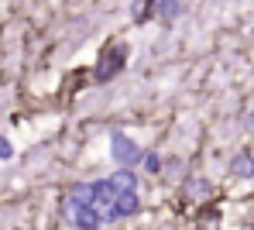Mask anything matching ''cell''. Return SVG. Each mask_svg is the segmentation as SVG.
<instances>
[{
    "mask_svg": "<svg viewBox=\"0 0 254 230\" xmlns=\"http://www.w3.org/2000/svg\"><path fill=\"white\" fill-rule=\"evenodd\" d=\"M134 185H137L134 169H121L114 179H100V182L89 185L93 203H96L103 224H110V220H127V217H134V213L141 210V199H137V189H134Z\"/></svg>",
    "mask_w": 254,
    "mask_h": 230,
    "instance_id": "6da1fadb",
    "label": "cell"
},
{
    "mask_svg": "<svg viewBox=\"0 0 254 230\" xmlns=\"http://www.w3.org/2000/svg\"><path fill=\"white\" fill-rule=\"evenodd\" d=\"M62 210H65V217L79 230H100V224H103V217H100V210L93 203L89 185H72V192H69V199H65Z\"/></svg>",
    "mask_w": 254,
    "mask_h": 230,
    "instance_id": "7a4b0ae2",
    "label": "cell"
},
{
    "mask_svg": "<svg viewBox=\"0 0 254 230\" xmlns=\"http://www.w3.org/2000/svg\"><path fill=\"white\" fill-rule=\"evenodd\" d=\"M110 155H114V162H117L121 169H134V165L144 162V151L127 138L124 131H114V134H110Z\"/></svg>",
    "mask_w": 254,
    "mask_h": 230,
    "instance_id": "3957f363",
    "label": "cell"
},
{
    "mask_svg": "<svg viewBox=\"0 0 254 230\" xmlns=\"http://www.w3.org/2000/svg\"><path fill=\"white\" fill-rule=\"evenodd\" d=\"M124 62H127V48H124V45L103 48V55H100L96 69H93V79H96V83H107L110 76H117V72L124 69Z\"/></svg>",
    "mask_w": 254,
    "mask_h": 230,
    "instance_id": "277c9868",
    "label": "cell"
},
{
    "mask_svg": "<svg viewBox=\"0 0 254 230\" xmlns=\"http://www.w3.org/2000/svg\"><path fill=\"white\" fill-rule=\"evenodd\" d=\"M230 172H234L237 179H254V155L251 151H241V155L230 162Z\"/></svg>",
    "mask_w": 254,
    "mask_h": 230,
    "instance_id": "5b68a950",
    "label": "cell"
},
{
    "mask_svg": "<svg viewBox=\"0 0 254 230\" xmlns=\"http://www.w3.org/2000/svg\"><path fill=\"white\" fill-rule=\"evenodd\" d=\"M158 7H162V21H175V17H179V10H182V3H179V0H158Z\"/></svg>",
    "mask_w": 254,
    "mask_h": 230,
    "instance_id": "8992f818",
    "label": "cell"
},
{
    "mask_svg": "<svg viewBox=\"0 0 254 230\" xmlns=\"http://www.w3.org/2000/svg\"><path fill=\"white\" fill-rule=\"evenodd\" d=\"M10 158H14V144H10V138L0 134V162H10Z\"/></svg>",
    "mask_w": 254,
    "mask_h": 230,
    "instance_id": "52a82bcc",
    "label": "cell"
},
{
    "mask_svg": "<svg viewBox=\"0 0 254 230\" xmlns=\"http://www.w3.org/2000/svg\"><path fill=\"white\" fill-rule=\"evenodd\" d=\"M144 169H148V172H158V169H162V158H158V155H144Z\"/></svg>",
    "mask_w": 254,
    "mask_h": 230,
    "instance_id": "ba28073f",
    "label": "cell"
}]
</instances>
